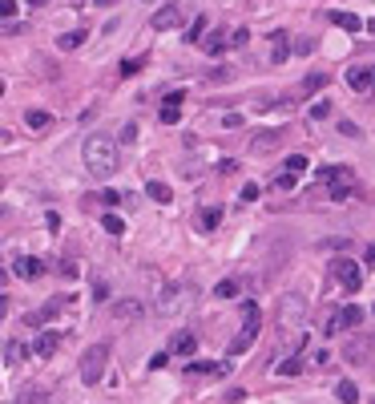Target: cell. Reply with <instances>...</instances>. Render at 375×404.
<instances>
[{
  "instance_id": "1",
  "label": "cell",
  "mask_w": 375,
  "mask_h": 404,
  "mask_svg": "<svg viewBox=\"0 0 375 404\" xmlns=\"http://www.w3.org/2000/svg\"><path fill=\"white\" fill-rule=\"evenodd\" d=\"M307 295L299 291H286L279 299V311H275V324H279V340H282V352H295L307 335Z\"/></svg>"
},
{
  "instance_id": "2",
  "label": "cell",
  "mask_w": 375,
  "mask_h": 404,
  "mask_svg": "<svg viewBox=\"0 0 375 404\" xmlns=\"http://www.w3.org/2000/svg\"><path fill=\"white\" fill-rule=\"evenodd\" d=\"M81 158H85V170H89L93 178H113V174L121 170L118 142H113V138H105V134L85 138V146H81Z\"/></svg>"
},
{
  "instance_id": "3",
  "label": "cell",
  "mask_w": 375,
  "mask_h": 404,
  "mask_svg": "<svg viewBox=\"0 0 375 404\" xmlns=\"http://www.w3.org/2000/svg\"><path fill=\"white\" fill-rule=\"evenodd\" d=\"M105 364H109V344H93L85 356H81V384H101L105 376Z\"/></svg>"
},
{
  "instance_id": "4",
  "label": "cell",
  "mask_w": 375,
  "mask_h": 404,
  "mask_svg": "<svg viewBox=\"0 0 375 404\" xmlns=\"http://www.w3.org/2000/svg\"><path fill=\"white\" fill-rule=\"evenodd\" d=\"M258 340V304H246V328L230 340V356H242L250 352V344Z\"/></svg>"
},
{
  "instance_id": "5",
  "label": "cell",
  "mask_w": 375,
  "mask_h": 404,
  "mask_svg": "<svg viewBox=\"0 0 375 404\" xmlns=\"http://www.w3.org/2000/svg\"><path fill=\"white\" fill-rule=\"evenodd\" d=\"M331 275H335V283L343 287L347 295H355V291L363 287V271H359V263H351V259H335Z\"/></svg>"
},
{
  "instance_id": "6",
  "label": "cell",
  "mask_w": 375,
  "mask_h": 404,
  "mask_svg": "<svg viewBox=\"0 0 375 404\" xmlns=\"http://www.w3.org/2000/svg\"><path fill=\"white\" fill-rule=\"evenodd\" d=\"M190 308V287L182 283V287H165L162 295H158V311H162L165 319L170 315H178V311H186Z\"/></svg>"
},
{
  "instance_id": "7",
  "label": "cell",
  "mask_w": 375,
  "mask_h": 404,
  "mask_svg": "<svg viewBox=\"0 0 375 404\" xmlns=\"http://www.w3.org/2000/svg\"><path fill=\"white\" fill-rule=\"evenodd\" d=\"M323 178L331 182V198H335V202L351 198V191H355V174H351L347 166H339V170H323Z\"/></svg>"
},
{
  "instance_id": "8",
  "label": "cell",
  "mask_w": 375,
  "mask_h": 404,
  "mask_svg": "<svg viewBox=\"0 0 375 404\" xmlns=\"http://www.w3.org/2000/svg\"><path fill=\"white\" fill-rule=\"evenodd\" d=\"M182 21H186V8H182V4H165V8H158V12L149 17V28L170 33V28H178Z\"/></svg>"
},
{
  "instance_id": "9",
  "label": "cell",
  "mask_w": 375,
  "mask_h": 404,
  "mask_svg": "<svg viewBox=\"0 0 375 404\" xmlns=\"http://www.w3.org/2000/svg\"><path fill=\"white\" fill-rule=\"evenodd\" d=\"M359 324H363V308H343V311H335V315L327 319L323 332L335 335V332H347V328H359Z\"/></svg>"
},
{
  "instance_id": "10",
  "label": "cell",
  "mask_w": 375,
  "mask_h": 404,
  "mask_svg": "<svg viewBox=\"0 0 375 404\" xmlns=\"http://www.w3.org/2000/svg\"><path fill=\"white\" fill-rule=\"evenodd\" d=\"M343 356L351 360V364H367V356H375V332H363L359 340H351L343 348Z\"/></svg>"
},
{
  "instance_id": "11",
  "label": "cell",
  "mask_w": 375,
  "mask_h": 404,
  "mask_svg": "<svg viewBox=\"0 0 375 404\" xmlns=\"http://www.w3.org/2000/svg\"><path fill=\"white\" fill-rule=\"evenodd\" d=\"M141 315H145V299H138V295L113 299V319H141Z\"/></svg>"
},
{
  "instance_id": "12",
  "label": "cell",
  "mask_w": 375,
  "mask_h": 404,
  "mask_svg": "<svg viewBox=\"0 0 375 404\" xmlns=\"http://www.w3.org/2000/svg\"><path fill=\"white\" fill-rule=\"evenodd\" d=\"M347 85H351L355 94H372L375 89V65H359V69L347 73Z\"/></svg>"
},
{
  "instance_id": "13",
  "label": "cell",
  "mask_w": 375,
  "mask_h": 404,
  "mask_svg": "<svg viewBox=\"0 0 375 404\" xmlns=\"http://www.w3.org/2000/svg\"><path fill=\"white\" fill-rule=\"evenodd\" d=\"M12 275L17 279H41L45 275V263L37 259V255H21V259L12 263Z\"/></svg>"
},
{
  "instance_id": "14",
  "label": "cell",
  "mask_w": 375,
  "mask_h": 404,
  "mask_svg": "<svg viewBox=\"0 0 375 404\" xmlns=\"http://www.w3.org/2000/svg\"><path fill=\"white\" fill-rule=\"evenodd\" d=\"M170 352H174V356H182V360H190L194 352H198V335H194V332H174Z\"/></svg>"
},
{
  "instance_id": "15",
  "label": "cell",
  "mask_w": 375,
  "mask_h": 404,
  "mask_svg": "<svg viewBox=\"0 0 375 404\" xmlns=\"http://www.w3.org/2000/svg\"><path fill=\"white\" fill-rule=\"evenodd\" d=\"M182 101H186L182 94H170V97L162 101V109H158V118H162L165 125H174V121L182 118Z\"/></svg>"
},
{
  "instance_id": "16",
  "label": "cell",
  "mask_w": 375,
  "mask_h": 404,
  "mask_svg": "<svg viewBox=\"0 0 375 404\" xmlns=\"http://www.w3.org/2000/svg\"><path fill=\"white\" fill-rule=\"evenodd\" d=\"M291 57V33H271V61L282 65Z\"/></svg>"
},
{
  "instance_id": "17",
  "label": "cell",
  "mask_w": 375,
  "mask_h": 404,
  "mask_svg": "<svg viewBox=\"0 0 375 404\" xmlns=\"http://www.w3.org/2000/svg\"><path fill=\"white\" fill-rule=\"evenodd\" d=\"M57 344H61V335H57V332H41V335H37V344H33V352H37L41 360H48L53 352H57Z\"/></svg>"
},
{
  "instance_id": "18",
  "label": "cell",
  "mask_w": 375,
  "mask_h": 404,
  "mask_svg": "<svg viewBox=\"0 0 375 404\" xmlns=\"http://www.w3.org/2000/svg\"><path fill=\"white\" fill-rule=\"evenodd\" d=\"M17 404H53V396H48V388H41V384H28L21 396H17Z\"/></svg>"
},
{
  "instance_id": "19",
  "label": "cell",
  "mask_w": 375,
  "mask_h": 404,
  "mask_svg": "<svg viewBox=\"0 0 375 404\" xmlns=\"http://www.w3.org/2000/svg\"><path fill=\"white\" fill-rule=\"evenodd\" d=\"M282 142V134H275V130H262L255 142H250V150H258V154H266V150H275V146Z\"/></svg>"
},
{
  "instance_id": "20",
  "label": "cell",
  "mask_w": 375,
  "mask_h": 404,
  "mask_svg": "<svg viewBox=\"0 0 375 404\" xmlns=\"http://www.w3.org/2000/svg\"><path fill=\"white\" fill-rule=\"evenodd\" d=\"M230 364H190V376H226Z\"/></svg>"
},
{
  "instance_id": "21",
  "label": "cell",
  "mask_w": 375,
  "mask_h": 404,
  "mask_svg": "<svg viewBox=\"0 0 375 404\" xmlns=\"http://www.w3.org/2000/svg\"><path fill=\"white\" fill-rule=\"evenodd\" d=\"M24 356H28V348H24L21 340H8V344H4V360H8L12 368H17V364H24Z\"/></svg>"
},
{
  "instance_id": "22",
  "label": "cell",
  "mask_w": 375,
  "mask_h": 404,
  "mask_svg": "<svg viewBox=\"0 0 375 404\" xmlns=\"http://www.w3.org/2000/svg\"><path fill=\"white\" fill-rule=\"evenodd\" d=\"M331 21L339 24L343 33H359V28H363V21H359L355 12H331Z\"/></svg>"
},
{
  "instance_id": "23",
  "label": "cell",
  "mask_w": 375,
  "mask_h": 404,
  "mask_svg": "<svg viewBox=\"0 0 375 404\" xmlns=\"http://www.w3.org/2000/svg\"><path fill=\"white\" fill-rule=\"evenodd\" d=\"M307 166H311V162H307L303 154H291V158L282 162V174H295V178H303V174H307Z\"/></svg>"
},
{
  "instance_id": "24",
  "label": "cell",
  "mask_w": 375,
  "mask_h": 404,
  "mask_svg": "<svg viewBox=\"0 0 375 404\" xmlns=\"http://www.w3.org/2000/svg\"><path fill=\"white\" fill-rule=\"evenodd\" d=\"M145 194H149L154 202H170V198H174V191H170L165 182H145Z\"/></svg>"
},
{
  "instance_id": "25",
  "label": "cell",
  "mask_w": 375,
  "mask_h": 404,
  "mask_svg": "<svg viewBox=\"0 0 375 404\" xmlns=\"http://www.w3.org/2000/svg\"><path fill=\"white\" fill-rule=\"evenodd\" d=\"M57 45L65 49V53H69V49H77V45H85V28H73V33H61V41H57Z\"/></svg>"
},
{
  "instance_id": "26",
  "label": "cell",
  "mask_w": 375,
  "mask_h": 404,
  "mask_svg": "<svg viewBox=\"0 0 375 404\" xmlns=\"http://www.w3.org/2000/svg\"><path fill=\"white\" fill-rule=\"evenodd\" d=\"M198 222H202V231H214V227L222 222V207H206V211H202V218H198Z\"/></svg>"
},
{
  "instance_id": "27",
  "label": "cell",
  "mask_w": 375,
  "mask_h": 404,
  "mask_svg": "<svg viewBox=\"0 0 375 404\" xmlns=\"http://www.w3.org/2000/svg\"><path fill=\"white\" fill-rule=\"evenodd\" d=\"M101 231H105V235H125V222H121L118 214H105V218H101Z\"/></svg>"
},
{
  "instance_id": "28",
  "label": "cell",
  "mask_w": 375,
  "mask_h": 404,
  "mask_svg": "<svg viewBox=\"0 0 375 404\" xmlns=\"http://www.w3.org/2000/svg\"><path fill=\"white\" fill-rule=\"evenodd\" d=\"M335 392H339V401H343V404H359V388H355L351 380H339Z\"/></svg>"
},
{
  "instance_id": "29",
  "label": "cell",
  "mask_w": 375,
  "mask_h": 404,
  "mask_svg": "<svg viewBox=\"0 0 375 404\" xmlns=\"http://www.w3.org/2000/svg\"><path fill=\"white\" fill-rule=\"evenodd\" d=\"M222 49H230V45H226V33H210V37H206V53H214V57H218Z\"/></svg>"
},
{
  "instance_id": "30",
  "label": "cell",
  "mask_w": 375,
  "mask_h": 404,
  "mask_svg": "<svg viewBox=\"0 0 375 404\" xmlns=\"http://www.w3.org/2000/svg\"><path fill=\"white\" fill-rule=\"evenodd\" d=\"M214 295H218V299H235V295H238V283H235V279H222V283L214 287Z\"/></svg>"
},
{
  "instance_id": "31",
  "label": "cell",
  "mask_w": 375,
  "mask_h": 404,
  "mask_svg": "<svg viewBox=\"0 0 375 404\" xmlns=\"http://www.w3.org/2000/svg\"><path fill=\"white\" fill-rule=\"evenodd\" d=\"M141 65H145V57H125V61H121V77H134V73H141Z\"/></svg>"
},
{
  "instance_id": "32",
  "label": "cell",
  "mask_w": 375,
  "mask_h": 404,
  "mask_svg": "<svg viewBox=\"0 0 375 404\" xmlns=\"http://www.w3.org/2000/svg\"><path fill=\"white\" fill-rule=\"evenodd\" d=\"M279 372H282V376H299V372H303V360L286 356V364H279Z\"/></svg>"
},
{
  "instance_id": "33",
  "label": "cell",
  "mask_w": 375,
  "mask_h": 404,
  "mask_svg": "<svg viewBox=\"0 0 375 404\" xmlns=\"http://www.w3.org/2000/svg\"><path fill=\"white\" fill-rule=\"evenodd\" d=\"M246 41H250V33H246V28H235V33H226V45H230V49H242Z\"/></svg>"
},
{
  "instance_id": "34",
  "label": "cell",
  "mask_w": 375,
  "mask_h": 404,
  "mask_svg": "<svg viewBox=\"0 0 375 404\" xmlns=\"http://www.w3.org/2000/svg\"><path fill=\"white\" fill-rule=\"evenodd\" d=\"M24 121H28L33 130H45V125H48V114H45V109H28V118H24Z\"/></svg>"
},
{
  "instance_id": "35",
  "label": "cell",
  "mask_w": 375,
  "mask_h": 404,
  "mask_svg": "<svg viewBox=\"0 0 375 404\" xmlns=\"http://www.w3.org/2000/svg\"><path fill=\"white\" fill-rule=\"evenodd\" d=\"M323 81H327L323 73H311V77L303 81V94H315V89H323Z\"/></svg>"
},
{
  "instance_id": "36",
  "label": "cell",
  "mask_w": 375,
  "mask_h": 404,
  "mask_svg": "<svg viewBox=\"0 0 375 404\" xmlns=\"http://www.w3.org/2000/svg\"><path fill=\"white\" fill-rule=\"evenodd\" d=\"M202 33H206V17H198V21L190 24V33H186V41H202Z\"/></svg>"
},
{
  "instance_id": "37",
  "label": "cell",
  "mask_w": 375,
  "mask_h": 404,
  "mask_svg": "<svg viewBox=\"0 0 375 404\" xmlns=\"http://www.w3.org/2000/svg\"><path fill=\"white\" fill-rule=\"evenodd\" d=\"M311 118H315V121L331 118V101H315V105H311Z\"/></svg>"
},
{
  "instance_id": "38",
  "label": "cell",
  "mask_w": 375,
  "mask_h": 404,
  "mask_svg": "<svg viewBox=\"0 0 375 404\" xmlns=\"http://www.w3.org/2000/svg\"><path fill=\"white\" fill-rule=\"evenodd\" d=\"M295 182H299L295 174H275V186H279V191H295Z\"/></svg>"
},
{
  "instance_id": "39",
  "label": "cell",
  "mask_w": 375,
  "mask_h": 404,
  "mask_svg": "<svg viewBox=\"0 0 375 404\" xmlns=\"http://www.w3.org/2000/svg\"><path fill=\"white\" fill-rule=\"evenodd\" d=\"M97 202H109V207H118V202H125V194H118V191H105V194H93Z\"/></svg>"
},
{
  "instance_id": "40",
  "label": "cell",
  "mask_w": 375,
  "mask_h": 404,
  "mask_svg": "<svg viewBox=\"0 0 375 404\" xmlns=\"http://www.w3.org/2000/svg\"><path fill=\"white\" fill-rule=\"evenodd\" d=\"M238 198H242V202H255V198H258V186H255V182H246V186H242V194H238Z\"/></svg>"
},
{
  "instance_id": "41",
  "label": "cell",
  "mask_w": 375,
  "mask_h": 404,
  "mask_svg": "<svg viewBox=\"0 0 375 404\" xmlns=\"http://www.w3.org/2000/svg\"><path fill=\"white\" fill-rule=\"evenodd\" d=\"M121 142H138V125H125L121 130Z\"/></svg>"
},
{
  "instance_id": "42",
  "label": "cell",
  "mask_w": 375,
  "mask_h": 404,
  "mask_svg": "<svg viewBox=\"0 0 375 404\" xmlns=\"http://www.w3.org/2000/svg\"><path fill=\"white\" fill-rule=\"evenodd\" d=\"M17 12V0H0V17H12Z\"/></svg>"
},
{
  "instance_id": "43",
  "label": "cell",
  "mask_w": 375,
  "mask_h": 404,
  "mask_svg": "<svg viewBox=\"0 0 375 404\" xmlns=\"http://www.w3.org/2000/svg\"><path fill=\"white\" fill-rule=\"evenodd\" d=\"M295 53H303V57L307 53H315V41H295Z\"/></svg>"
},
{
  "instance_id": "44",
  "label": "cell",
  "mask_w": 375,
  "mask_h": 404,
  "mask_svg": "<svg viewBox=\"0 0 375 404\" xmlns=\"http://www.w3.org/2000/svg\"><path fill=\"white\" fill-rule=\"evenodd\" d=\"M165 360H170V356H165V352H158V356L149 360V368H154V372H158V368H165Z\"/></svg>"
},
{
  "instance_id": "45",
  "label": "cell",
  "mask_w": 375,
  "mask_h": 404,
  "mask_svg": "<svg viewBox=\"0 0 375 404\" xmlns=\"http://www.w3.org/2000/svg\"><path fill=\"white\" fill-rule=\"evenodd\" d=\"M97 4H101V8H113V4H118V0H97Z\"/></svg>"
},
{
  "instance_id": "46",
  "label": "cell",
  "mask_w": 375,
  "mask_h": 404,
  "mask_svg": "<svg viewBox=\"0 0 375 404\" xmlns=\"http://www.w3.org/2000/svg\"><path fill=\"white\" fill-rule=\"evenodd\" d=\"M367 263H372V267H375V247H367Z\"/></svg>"
},
{
  "instance_id": "47",
  "label": "cell",
  "mask_w": 375,
  "mask_h": 404,
  "mask_svg": "<svg viewBox=\"0 0 375 404\" xmlns=\"http://www.w3.org/2000/svg\"><path fill=\"white\" fill-rule=\"evenodd\" d=\"M4 311H8V299H4V295H0V315H4Z\"/></svg>"
},
{
  "instance_id": "48",
  "label": "cell",
  "mask_w": 375,
  "mask_h": 404,
  "mask_svg": "<svg viewBox=\"0 0 375 404\" xmlns=\"http://www.w3.org/2000/svg\"><path fill=\"white\" fill-rule=\"evenodd\" d=\"M28 4H48V0H28Z\"/></svg>"
},
{
  "instance_id": "49",
  "label": "cell",
  "mask_w": 375,
  "mask_h": 404,
  "mask_svg": "<svg viewBox=\"0 0 375 404\" xmlns=\"http://www.w3.org/2000/svg\"><path fill=\"white\" fill-rule=\"evenodd\" d=\"M367 28H372V33H375V21H367Z\"/></svg>"
},
{
  "instance_id": "50",
  "label": "cell",
  "mask_w": 375,
  "mask_h": 404,
  "mask_svg": "<svg viewBox=\"0 0 375 404\" xmlns=\"http://www.w3.org/2000/svg\"><path fill=\"white\" fill-rule=\"evenodd\" d=\"M0 97H4V85H0Z\"/></svg>"
},
{
  "instance_id": "51",
  "label": "cell",
  "mask_w": 375,
  "mask_h": 404,
  "mask_svg": "<svg viewBox=\"0 0 375 404\" xmlns=\"http://www.w3.org/2000/svg\"><path fill=\"white\" fill-rule=\"evenodd\" d=\"M0 404H8V401H0Z\"/></svg>"
}]
</instances>
